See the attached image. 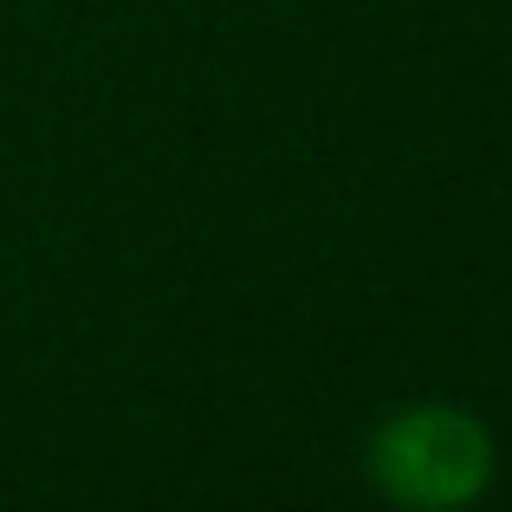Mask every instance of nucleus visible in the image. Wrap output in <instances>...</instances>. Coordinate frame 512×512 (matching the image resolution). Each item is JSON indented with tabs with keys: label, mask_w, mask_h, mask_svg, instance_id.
<instances>
[{
	"label": "nucleus",
	"mask_w": 512,
	"mask_h": 512,
	"mask_svg": "<svg viewBox=\"0 0 512 512\" xmlns=\"http://www.w3.org/2000/svg\"><path fill=\"white\" fill-rule=\"evenodd\" d=\"M363 480L402 512H467L500 480V441L467 402H396L363 435Z\"/></svg>",
	"instance_id": "1"
}]
</instances>
